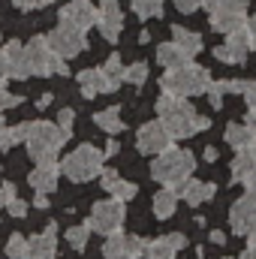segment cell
Masks as SVG:
<instances>
[{
	"mask_svg": "<svg viewBox=\"0 0 256 259\" xmlns=\"http://www.w3.org/2000/svg\"><path fill=\"white\" fill-rule=\"evenodd\" d=\"M58 256V235H55V223H49L46 232L30 238V259H55Z\"/></svg>",
	"mask_w": 256,
	"mask_h": 259,
	"instance_id": "18",
	"label": "cell"
},
{
	"mask_svg": "<svg viewBox=\"0 0 256 259\" xmlns=\"http://www.w3.org/2000/svg\"><path fill=\"white\" fill-rule=\"evenodd\" d=\"M211 84V72L199 64H184L175 69H166V75L160 78V88L175 94V97H202Z\"/></svg>",
	"mask_w": 256,
	"mask_h": 259,
	"instance_id": "3",
	"label": "cell"
},
{
	"mask_svg": "<svg viewBox=\"0 0 256 259\" xmlns=\"http://www.w3.org/2000/svg\"><path fill=\"white\" fill-rule=\"evenodd\" d=\"M190 52H184L175 39L172 42H163V46H157V61L166 66V69H175V66H184V64H190Z\"/></svg>",
	"mask_w": 256,
	"mask_h": 259,
	"instance_id": "20",
	"label": "cell"
},
{
	"mask_svg": "<svg viewBox=\"0 0 256 259\" xmlns=\"http://www.w3.org/2000/svg\"><path fill=\"white\" fill-rule=\"evenodd\" d=\"M72 124H75V112L72 109H61L58 112V127L66 130V133H72Z\"/></svg>",
	"mask_w": 256,
	"mask_h": 259,
	"instance_id": "36",
	"label": "cell"
},
{
	"mask_svg": "<svg viewBox=\"0 0 256 259\" xmlns=\"http://www.w3.org/2000/svg\"><path fill=\"white\" fill-rule=\"evenodd\" d=\"M18 103H21V100H18L15 94H9V91L0 84V112H6V109H15Z\"/></svg>",
	"mask_w": 256,
	"mask_h": 259,
	"instance_id": "37",
	"label": "cell"
},
{
	"mask_svg": "<svg viewBox=\"0 0 256 259\" xmlns=\"http://www.w3.org/2000/svg\"><path fill=\"white\" fill-rule=\"evenodd\" d=\"M139 18H157L163 12V0H130Z\"/></svg>",
	"mask_w": 256,
	"mask_h": 259,
	"instance_id": "32",
	"label": "cell"
},
{
	"mask_svg": "<svg viewBox=\"0 0 256 259\" xmlns=\"http://www.w3.org/2000/svg\"><path fill=\"white\" fill-rule=\"evenodd\" d=\"M205 160L214 163V160H217V151H214V148H205Z\"/></svg>",
	"mask_w": 256,
	"mask_h": 259,
	"instance_id": "47",
	"label": "cell"
},
{
	"mask_svg": "<svg viewBox=\"0 0 256 259\" xmlns=\"http://www.w3.org/2000/svg\"><path fill=\"white\" fill-rule=\"evenodd\" d=\"M88 238H91V223H78V226H69V229H66V241H69V247H72L75 253L84 250Z\"/></svg>",
	"mask_w": 256,
	"mask_h": 259,
	"instance_id": "30",
	"label": "cell"
},
{
	"mask_svg": "<svg viewBox=\"0 0 256 259\" xmlns=\"http://www.w3.org/2000/svg\"><path fill=\"white\" fill-rule=\"evenodd\" d=\"M3 55H6V66H9V78H21L24 81V78L33 75L30 58H27V46H21L18 39H12V42H6Z\"/></svg>",
	"mask_w": 256,
	"mask_h": 259,
	"instance_id": "15",
	"label": "cell"
},
{
	"mask_svg": "<svg viewBox=\"0 0 256 259\" xmlns=\"http://www.w3.org/2000/svg\"><path fill=\"white\" fill-rule=\"evenodd\" d=\"M241 259H256V244H250V247L241 253Z\"/></svg>",
	"mask_w": 256,
	"mask_h": 259,
	"instance_id": "46",
	"label": "cell"
},
{
	"mask_svg": "<svg viewBox=\"0 0 256 259\" xmlns=\"http://www.w3.org/2000/svg\"><path fill=\"white\" fill-rule=\"evenodd\" d=\"M214 58H217V61H223V64H244V58H241L235 49H229L226 42H223L220 49H214Z\"/></svg>",
	"mask_w": 256,
	"mask_h": 259,
	"instance_id": "34",
	"label": "cell"
},
{
	"mask_svg": "<svg viewBox=\"0 0 256 259\" xmlns=\"http://www.w3.org/2000/svg\"><path fill=\"white\" fill-rule=\"evenodd\" d=\"M247 238H250V244H256V229L250 232V235H247Z\"/></svg>",
	"mask_w": 256,
	"mask_h": 259,
	"instance_id": "53",
	"label": "cell"
},
{
	"mask_svg": "<svg viewBox=\"0 0 256 259\" xmlns=\"http://www.w3.org/2000/svg\"><path fill=\"white\" fill-rule=\"evenodd\" d=\"M247 151H250V154H253V160H256V139H253V145H250V148H247Z\"/></svg>",
	"mask_w": 256,
	"mask_h": 259,
	"instance_id": "51",
	"label": "cell"
},
{
	"mask_svg": "<svg viewBox=\"0 0 256 259\" xmlns=\"http://www.w3.org/2000/svg\"><path fill=\"white\" fill-rule=\"evenodd\" d=\"M214 193H217V187L214 184H208V181H196V178H190L184 187H181V193L178 196H184V202L187 205H202V202H208V199H214Z\"/></svg>",
	"mask_w": 256,
	"mask_h": 259,
	"instance_id": "21",
	"label": "cell"
},
{
	"mask_svg": "<svg viewBox=\"0 0 256 259\" xmlns=\"http://www.w3.org/2000/svg\"><path fill=\"white\" fill-rule=\"evenodd\" d=\"M6 256H9V259H24V256H30V238H24L21 232L9 235V241H6Z\"/></svg>",
	"mask_w": 256,
	"mask_h": 259,
	"instance_id": "31",
	"label": "cell"
},
{
	"mask_svg": "<svg viewBox=\"0 0 256 259\" xmlns=\"http://www.w3.org/2000/svg\"><path fill=\"white\" fill-rule=\"evenodd\" d=\"M97 27H100V33L109 42H118L121 30H124V12H121V6L118 3H103L100 15H97Z\"/></svg>",
	"mask_w": 256,
	"mask_h": 259,
	"instance_id": "14",
	"label": "cell"
},
{
	"mask_svg": "<svg viewBox=\"0 0 256 259\" xmlns=\"http://www.w3.org/2000/svg\"><path fill=\"white\" fill-rule=\"evenodd\" d=\"M78 88H81V97H88V100H94L97 94H106L103 69H81L78 72Z\"/></svg>",
	"mask_w": 256,
	"mask_h": 259,
	"instance_id": "22",
	"label": "cell"
},
{
	"mask_svg": "<svg viewBox=\"0 0 256 259\" xmlns=\"http://www.w3.org/2000/svg\"><path fill=\"white\" fill-rule=\"evenodd\" d=\"M211 27L217 30V33H232V30H238V27H244L247 24V12H232V9H214L211 12Z\"/></svg>",
	"mask_w": 256,
	"mask_h": 259,
	"instance_id": "19",
	"label": "cell"
},
{
	"mask_svg": "<svg viewBox=\"0 0 256 259\" xmlns=\"http://www.w3.org/2000/svg\"><path fill=\"white\" fill-rule=\"evenodd\" d=\"M157 115H160L163 127L169 130L172 139H187L193 133H199L196 130L199 115H196V109L187 103V97H175V94L163 91L160 100H157Z\"/></svg>",
	"mask_w": 256,
	"mask_h": 259,
	"instance_id": "2",
	"label": "cell"
},
{
	"mask_svg": "<svg viewBox=\"0 0 256 259\" xmlns=\"http://www.w3.org/2000/svg\"><path fill=\"white\" fill-rule=\"evenodd\" d=\"M187 247V238L181 232L172 235H160L154 241H145V256L148 259H178V250Z\"/></svg>",
	"mask_w": 256,
	"mask_h": 259,
	"instance_id": "13",
	"label": "cell"
},
{
	"mask_svg": "<svg viewBox=\"0 0 256 259\" xmlns=\"http://www.w3.org/2000/svg\"><path fill=\"white\" fill-rule=\"evenodd\" d=\"M229 226L235 235H250L256 229V190H247L229 208Z\"/></svg>",
	"mask_w": 256,
	"mask_h": 259,
	"instance_id": "9",
	"label": "cell"
},
{
	"mask_svg": "<svg viewBox=\"0 0 256 259\" xmlns=\"http://www.w3.org/2000/svg\"><path fill=\"white\" fill-rule=\"evenodd\" d=\"M0 208H6V196H3V190H0Z\"/></svg>",
	"mask_w": 256,
	"mask_h": 259,
	"instance_id": "52",
	"label": "cell"
},
{
	"mask_svg": "<svg viewBox=\"0 0 256 259\" xmlns=\"http://www.w3.org/2000/svg\"><path fill=\"white\" fill-rule=\"evenodd\" d=\"M244 124L250 127V133H253V139H256V115H250V112H247V121H244Z\"/></svg>",
	"mask_w": 256,
	"mask_h": 259,
	"instance_id": "44",
	"label": "cell"
},
{
	"mask_svg": "<svg viewBox=\"0 0 256 259\" xmlns=\"http://www.w3.org/2000/svg\"><path fill=\"white\" fill-rule=\"evenodd\" d=\"M94 121H97V127L100 130H106V133H109V136H118V133H121V112H118V109H106V112H97V115H94Z\"/></svg>",
	"mask_w": 256,
	"mask_h": 259,
	"instance_id": "29",
	"label": "cell"
},
{
	"mask_svg": "<svg viewBox=\"0 0 256 259\" xmlns=\"http://www.w3.org/2000/svg\"><path fill=\"white\" fill-rule=\"evenodd\" d=\"M244 184H247V190H256V172L250 175V178H244Z\"/></svg>",
	"mask_w": 256,
	"mask_h": 259,
	"instance_id": "48",
	"label": "cell"
},
{
	"mask_svg": "<svg viewBox=\"0 0 256 259\" xmlns=\"http://www.w3.org/2000/svg\"><path fill=\"white\" fill-rule=\"evenodd\" d=\"M58 178H61V166L52 160V163H36V169L27 175L30 187L36 193H55L58 190Z\"/></svg>",
	"mask_w": 256,
	"mask_h": 259,
	"instance_id": "16",
	"label": "cell"
},
{
	"mask_svg": "<svg viewBox=\"0 0 256 259\" xmlns=\"http://www.w3.org/2000/svg\"><path fill=\"white\" fill-rule=\"evenodd\" d=\"M69 139V133L61 130L58 124H49V121H33L30 133H27V157L36 160V163H52L55 154L61 151Z\"/></svg>",
	"mask_w": 256,
	"mask_h": 259,
	"instance_id": "4",
	"label": "cell"
},
{
	"mask_svg": "<svg viewBox=\"0 0 256 259\" xmlns=\"http://www.w3.org/2000/svg\"><path fill=\"white\" fill-rule=\"evenodd\" d=\"M103 160H106V154L100 148L78 145L72 154H66L61 160V175L69 178L72 184H84V181H91V178H97L103 172Z\"/></svg>",
	"mask_w": 256,
	"mask_h": 259,
	"instance_id": "5",
	"label": "cell"
},
{
	"mask_svg": "<svg viewBox=\"0 0 256 259\" xmlns=\"http://www.w3.org/2000/svg\"><path fill=\"white\" fill-rule=\"evenodd\" d=\"M247 27L253 30V39H256V15H253V18H247Z\"/></svg>",
	"mask_w": 256,
	"mask_h": 259,
	"instance_id": "50",
	"label": "cell"
},
{
	"mask_svg": "<svg viewBox=\"0 0 256 259\" xmlns=\"http://www.w3.org/2000/svg\"><path fill=\"white\" fill-rule=\"evenodd\" d=\"M172 39H175L184 52H190V55H199V52H202V36H199L196 30H187V27H172Z\"/></svg>",
	"mask_w": 256,
	"mask_h": 259,
	"instance_id": "27",
	"label": "cell"
},
{
	"mask_svg": "<svg viewBox=\"0 0 256 259\" xmlns=\"http://www.w3.org/2000/svg\"><path fill=\"white\" fill-rule=\"evenodd\" d=\"M100 184L115 196V199H121V202H130V199H136V193H139V187L133 181H127V178H121L115 169H103L100 172Z\"/></svg>",
	"mask_w": 256,
	"mask_h": 259,
	"instance_id": "17",
	"label": "cell"
},
{
	"mask_svg": "<svg viewBox=\"0 0 256 259\" xmlns=\"http://www.w3.org/2000/svg\"><path fill=\"white\" fill-rule=\"evenodd\" d=\"M6 211H9L12 217H24V214H27V202L18 199V196H12V199L6 202Z\"/></svg>",
	"mask_w": 256,
	"mask_h": 259,
	"instance_id": "35",
	"label": "cell"
},
{
	"mask_svg": "<svg viewBox=\"0 0 256 259\" xmlns=\"http://www.w3.org/2000/svg\"><path fill=\"white\" fill-rule=\"evenodd\" d=\"M33 205H36V208H49V193H36Z\"/></svg>",
	"mask_w": 256,
	"mask_h": 259,
	"instance_id": "42",
	"label": "cell"
},
{
	"mask_svg": "<svg viewBox=\"0 0 256 259\" xmlns=\"http://www.w3.org/2000/svg\"><path fill=\"white\" fill-rule=\"evenodd\" d=\"M103 81H106V94L118 91L121 81H124V66H121V55H112L106 64H103Z\"/></svg>",
	"mask_w": 256,
	"mask_h": 259,
	"instance_id": "23",
	"label": "cell"
},
{
	"mask_svg": "<svg viewBox=\"0 0 256 259\" xmlns=\"http://www.w3.org/2000/svg\"><path fill=\"white\" fill-rule=\"evenodd\" d=\"M244 100H247V112H250V115H256V88L250 91V94H244Z\"/></svg>",
	"mask_w": 256,
	"mask_h": 259,
	"instance_id": "41",
	"label": "cell"
},
{
	"mask_svg": "<svg viewBox=\"0 0 256 259\" xmlns=\"http://www.w3.org/2000/svg\"><path fill=\"white\" fill-rule=\"evenodd\" d=\"M211 241H214V244H223V241H226V235H223L220 229H214V232H211Z\"/></svg>",
	"mask_w": 256,
	"mask_h": 259,
	"instance_id": "43",
	"label": "cell"
},
{
	"mask_svg": "<svg viewBox=\"0 0 256 259\" xmlns=\"http://www.w3.org/2000/svg\"><path fill=\"white\" fill-rule=\"evenodd\" d=\"M6 78H9V66H6V55L0 49V84H6Z\"/></svg>",
	"mask_w": 256,
	"mask_h": 259,
	"instance_id": "40",
	"label": "cell"
},
{
	"mask_svg": "<svg viewBox=\"0 0 256 259\" xmlns=\"http://www.w3.org/2000/svg\"><path fill=\"white\" fill-rule=\"evenodd\" d=\"M97 15H100V9L91 0H66L64 9H61V21L72 24V27H81V30H91L97 24Z\"/></svg>",
	"mask_w": 256,
	"mask_h": 259,
	"instance_id": "12",
	"label": "cell"
},
{
	"mask_svg": "<svg viewBox=\"0 0 256 259\" xmlns=\"http://www.w3.org/2000/svg\"><path fill=\"white\" fill-rule=\"evenodd\" d=\"M103 253H106V259H142L145 256V241L136 235L115 232V235H109Z\"/></svg>",
	"mask_w": 256,
	"mask_h": 259,
	"instance_id": "11",
	"label": "cell"
},
{
	"mask_svg": "<svg viewBox=\"0 0 256 259\" xmlns=\"http://www.w3.org/2000/svg\"><path fill=\"white\" fill-rule=\"evenodd\" d=\"M115 154H118V142H109L106 145V157H115Z\"/></svg>",
	"mask_w": 256,
	"mask_h": 259,
	"instance_id": "45",
	"label": "cell"
},
{
	"mask_svg": "<svg viewBox=\"0 0 256 259\" xmlns=\"http://www.w3.org/2000/svg\"><path fill=\"white\" fill-rule=\"evenodd\" d=\"M27 58H30V69L33 75H66V61L49 46V36H33L27 42Z\"/></svg>",
	"mask_w": 256,
	"mask_h": 259,
	"instance_id": "6",
	"label": "cell"
},
{
	"mask_svg": "<svg viewBox=\"0 0 256 259\" xmlns=\"http://www.w3.org/2000/svg\"><path fill=\"white\" fill-rule=\"evenodd\" d=\"M223 136H226V145H232L235 151H241V148H250V145H253V133H250L247 124H229Z\"/></svg>",
	"mask_w": 256,
	"mask_h": 259,
	"instance_id": "25",
	"label": "cell"
},
{
	"mask_svg": "<svg viewBox=\"0 0 256 259\" xmlns=\"http://www.w3.org/2000/svg\"><path fill=\"white\" fill-rule=\"evenodd\" d=\"M124 220H127V208H124L121 199L112 196V199L94 202L88 223H91V229H97V232H103V235H115V232H121Z\"/></svg>",
	"mask_w": 256,
	"mask_h": 259,
	"instance_id": "7",
	"label": "cell"
},
{
	"mask_svg": "<svg viewBox=\"0 0 256 259\" xmlns=\"http://www.w3.org/2000/svg\"><path fill=\"white\" fill-rule=\"evenodd\" d=\"M145 78H148V64L124 66V81H127V84H145Z\"/></svg>",
	"mask_w": 256,
	"mask_h": 259,
	"instance_id": "33",
	"label": "cell"
},
{
	"mask_svg": "<svg viewBox=\"0 0 256 259\" xmlns=\"http://www.w3.org/2000/svg\"><path fill=\"white\" fill-rule=\"evenodd\" d=\"M103 3H118V0H103Z\"/></svg>",
	"mask_w": 256,
	"mask_h": 259,
	"instance_id": "54",
	"label": "cell"
},
{
	"mask_svg": "<svg viewBox=\"0 0 256 259\" xmlns=\"http://www.w3.org/2000/svg\"><path fill=\"white\" fill-rule=\"evenodd\" d=\"M175 208H178V193H175L172 187H163L160 193L154 196V214H157L160 220H169V217L175 214Z\"/></svg>",
	"mask_w": 256,
	"mask_h": 259,
	"instance_id": "24",
	"label": "cell"
},
{
	"mask_svg": "<svg viewBox=\"0 0 256 259\" xmlns=\"http://www.w3.org/2000/svg\"><path fill=\"white\" fill-rule=\"evenodd\" d=\"M49 46L66 61V58L81 55V52L88 49V39H84V30H81V27H72V24L61 21L55 30H49Z\"/></svg>",
	"mask_w": 256,
	"mask_h": 259,
	"instance_id": "8",
	"label": "cell"
},
{
	"mask_svg": "<svg viewBox=\"0 0 256 259\" xmlns=\"http://www.w3.org/2000/svg\"><path fill=\"white\" fill-rule=\"evenodd\" d=\"M49 103H52V97H39V103H36V109H46Z\"/></svg>",
	"mask_w": 256,
	"mask_h": 259,
	"instance_id": "49",
	"label": "cell"
},
{
	"mask_svg": "<svg viewBox=\"0 0 256 259\" xmlns=\"http://www.w3.org/2000/svg\"><path fill=\"white\" fill-rule=\"evenodd\" d=\"M175 6H178L184 15H190V12H196V9L202 6V0H175Z\"/></svg>",
	"mask_w": 256,
	"mask_h": 259,
	"instance_id": "38",
	"label": "cell"
},
{
	"mask_svg": "<svg viewBox=\"0 0 256 259\" xmlns=\"http://www.w3.org/2000/svg\"><path fill=\"white\" fill-rule=\"evenodd\" d=\"M27 133H30V124L3 127V133H0V148H3V151H9V148H15L18 142H27Z\"/></svg>",
	"mask_w": 256,
	"mask_h": 259,
	"instance_id": "28",
	"label": "cell"
},
{
	"mask_svg": "<svg viewBox=\"0 0 256 259\" xmlns=\"http://www.w3.org/2000/svg\"><path fill=\"white\" fill-rule=\"evenodd\" d=\"M18 9H39V6H49L52 0H12Z\"/></svg>",
	"mask_w": 256,
	"mask_h": 259,
	"instance_id": "39",
	"label": "cell"
},
{
	"mask_svg": "<svg viewBox=\"0 0 256 259\" xmlns=\"http://www.w3.org/2000/svg\"><path fill=\"white\" fill-rule=\"evenodd\" d=\"M193 169H196V157H193L190 151H181V148H172L169 145L166 151H160L154 157L151 178L160 181V184H166V187H172L175 193H181V187L190 181Z\"/></svg>",
	"mask_w": 256,
	"mask_h": 259,
	"instance_id": "1",
	"label": "cell"
},
{
	"mask_svg": "<svg viewBox=\"0 0 256 259\" xmlns=\"http://www.w3.org/2000/svg\"><path fill=\"white\" fill-rule=\"evenodd\" d=\"M253 172H256L253 154H250L247 148H241V151L235 154V160H232V178H235V181H244V178H250Z\"/></svg>",
	"mask_w": 256,
	"mask_h": 259,
	"instance_id": "26",
	"label": "cell"
},
{
	"mask_svg": "<svg viewBox=\"0 0 256 259\" xmlns=\"http://www.w3.org/2000/svg\"><path fill=\"white\" fill-rule=\"evenodd\" d=\"M175 139L169 136V130L163 127V121H148V124H142L139 133H136V148L142 151V154H160V151H166L169 145H172Z\"/></svg>",
	"mask_w": 256,
	"mask_h": 259,
	"instance_id": "10",
	"label": "cell"
},
{
	"mask_svg": "<svg viewBox=\"0 0 256 259\" xmlns=\"http://www.w3.org/2000/svg\"><path fill=\"white\" fill-rule=\"evenodd\" d=\"M253 49H256V42H253Z\"/></svg>",
	"mask_w": 256,
	"mask_h": 259,
	"instance_id": "55",
	"label": "cell"
}]
</instances>
